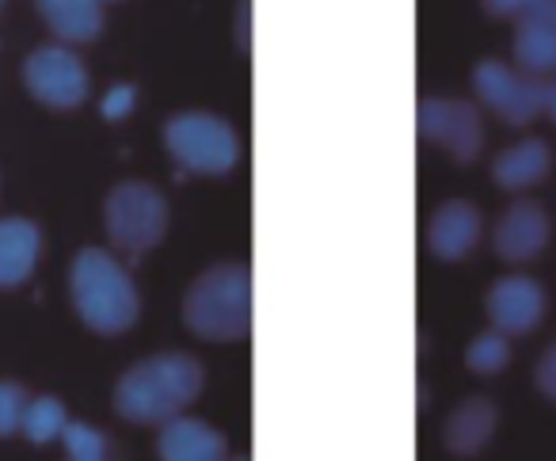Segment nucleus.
Returning <instances> with one entry per match:
<instances>
[{
    "label": "nucleus",
    "instance_id": "6e6552de",
    "mask_svg": "<svg viewBox=\"0 0 556 461\" xmlns=\"http://www.w3.org/2000/svg\"><path fill=\"white\" fill-rule=\"evenodd\" d=\"M24 85L39 103L54 111H73L88 100V70L73 50L39 47L24 62Z\"/></svg>",
    "mask_w": 556,
    "mask_h": 461
},
{
    "label": "nucleus",
    "instance_id": "2eb2a0df",
    "mask_svg": "<svg viewBox=\"0 0 556 461\" xmlns=\"http://www.w3.org/2000/svg\"><path fill=\"white\" fill-rule=\"evenodd\" d=\"M553 164L548 157V146L541 138H526V141H515L510 149H503L492 164V179L503 187V191H526V187L541 184Z\"/></svg>",
    "mask_w": 556,
    "mask_h": 461
},
{
    "label": "nucleus",
    "instance_id": "a878e982",
    "mask_svg": "<svg viewBox=\"0 0 556 461\" xmlns=\"http://www.w3.org/2000/svg\"><path fill=\"white\" fill-rule=\"evenodd\" d=\"M545 111L553 115V123H556V85H548V100H545Z\"/></svg>",
    "mask_w": 556,
    "mask_h": 461
},
{
    "label": "nucleus",
    "instance_id": "0eeeda50",
    "mask_svg": "<svg viewBox=\"0 0 556 461\" xmlns=\"http://www.w3.org/2000/svg\"><path fill=\"white\" fill-rule=\"evenodd\" d=\"M472 85H477V96L484 108H492L495 115L507 126H526L545 111L548 100V85L526 77V73H515L503 62H480L472 70Z\"/></svg>",
    "mask_w": 556,
    "mask_h": 461
},
{
    "label": "nucleus",
    "instance_id": "7ed1b4c3",
    "mask_svg": "<svg viewBox=\"0 0 556 461\" xmlns=\"http://www.w3.org/2000/svg\"><path fill=\"white\" fill-rule=\"evenodd\" d=\"M184 321L199 339L232 344L252 332V271L244 263L206 267L184 298Z\"/></svg>",
    "mask_w": 556,
    "mask_h": 461
},
{
    "label": "nucleus",
    "instance_id": "1a4fd4ad",
    "mask_svg": "<svg viewBox=\"0 0 556 461\" xmlns=\"http://www.w3.org/2000/svg\"><path fill=\"white\" fill-rule=\"evenodd\" d=\"M488 316L503 336H526L545 316V290L530 275H503L488 290Z\"/></svg>",
    "mask_w": 556,
    "mask_h": 461
},
{
    "label": "nucleus",
    "instance_id": "aec40b11",
    "mask_svg": "<svg viewBox=\"0 0 556 461\" xmlns=\"http://www.w3.org/2000/svg\"><path fill=\"white\" fill-rule=\"evenodd\" d=\"M62 443L70 461H108V438H103V431L88 427V423L70 420V427L62 431Z\"/></svg>",
    "mask_w": 556,
    "mask_h": 461
},
{
    "label": "nucleus",
    "instance_id": "f3484780",
    "mask_svg": "<svg viewBox=\"0 0 556 461\" xmlns=\"http://www.w3.org/2000/svg\"><path fill=\"white\" fill-rule=\"evenodd\" d=\"M515 58L530 77L538 73H553L556 70V32L548 27H538V24H518V35H515Z\"/></svg>",
    "mask_w": 556,
    "mask_h": 461
},
{
    "label": "nucleus",
    "instance_id": "bb28decb",
    "mask_svg": "<svg viewBox=\"0 0 556 461\" xmlns=\"http://www.w3.org/2000/svg\"><path fill=\"white\" fill-rule=\"evenodd\" d=\"M232 461H248V458H232Z\"/></svg>",
    "mask_w": 556,
    "mask_h": 461
},
{
    "label": "nucleus",
    "instance_id": "6ab92c4d",
    "mask_svg": "<svg viewBox=\"0 0 556 461\" xmlns=\"http://www.w3.org/2000/svg\"><path fill=\"white\" fill-rule=\"evenodd\" d=\"M465 362H469L472 374H500L503 366L510 362V344L503 332H484V336H477L469 344V351H465Z\"/></svg>",
    "mask_w": 556,
    "mask_h": 461
},
{
    "label": "nucleus",
    "instance_id": "ddd939ff",
    "mask_svg": "<svg viewBox=\"0 0 556 461\" xmlns=\"http://www.w3.org/2000/svg\"><path fill=\"white\" fill-rule=\"evenodd\" d=\"M42 252V229L27 217H0V286L31 278Z\"/></svg>",
    "mask_w": 556,
    "mask_h": 461
},
{
    "label": "nucleus",
    "instance_id": "9b49d317",
    "mask_svg": "<svg viewBox=\"0 0 556 461\" xmlns=\"http://www.w3.org/2000/svg\"><path fill=\"white\" fill-rule=\"evenodd\" d=\"M161 461H229V443L217 427L194 415H176L156 431Z\"/></svg>",
    "mask_w": 556,
    "mask_h": 461
},
{
    "label": "nucleus",
    "instance_id": "393cba45",
    "mask_svg": "<svg viewBox=\"0 0 556 461\" xmlns=\"http://www.w3.org/2000/svg\"><path fill=\"white\" fill-rule=\"evenodd\" d=\"M533 0H484V9L495 12V16H522Z\"/></svg>",
    "mask_w": 556,
    "mask_h": 461
},
{
    "label": "nucleus",
    "instance_id": "423d86ee",
    "mask_svg": "<svg viewBox=\"0 0 556 461\" xmlns=\"http://www.w3.org/2000/svg\"><path fill=\"white\" fill-rule=\"evenodd\" d=\"M419 138L446 149L454 161H477L484 149V119L469 100H450V96H427L416 108Z\"/></svg>",
    "mask_w": 556,
    "mask_h": 461
},
{
    "label": "nucleus",
    "instance_id": "f257e3e1",
    "mask_svg": "<svg viewBox=\"0 0 556 461\" xmlns=\"http://www.w3.org/2000/svg\"><path fill=\"white\" fill-rule=\"evenodd\" d=\"M202 385H206V370L191 354H149L118 377L115 412L130 423H141V427H161L199 400Z\"/></svg>",
    "mask_w": 556,
    "mask_h": 461
},
{
    "label": "nucleus",
    "instance_id": "39448f33",
    "mask_svg": "<svg viewBox=\"0 0 556 461\" xmlns=\"http://www.w3.org/2000/svg\"><path fill=\"white\" fill-rule=\"evenodd\" d=\"M103 225H108V237L118 252L146 256L168 233V202L153 184L126 179L103 202Z\"/></svg>",
    "mask_w": 556,
    "mask_h": 461
},
{
    "label": "nucleus",
    "instance_id": "a211bd4d",
    "mask_svg": "<svg viewBox=\"0 0 556 461\" xmlns=\"http://www.w3.org/2000/svg\"><path fill=\"white\" fill-rule=\"evenodd\" d=\"M65 427H70V412H65V404L58 397H31L27 400L20 431H24L31 443H39V446L58 443Z\"/></svg>",
    "mask_w": 556,
    "mask_h": 461
},
{
    "label": "nucleus",
    "instance_id": "20e7f679",
    "mask_svg": "<svg viewBox=\"0 0 556 461\" xmlns=\"http://www.w3.org/2000/svg\"><path fill=\"white\" fill-rule=\"evenodd\" d=\"M164 149L184 172L225 176L240 161V138L225 119L206 111H179L164 123Z\"/></svg>",
    "mask_w": 556,
    "mask_h": 461
},
{
    "label": "nucleus",
    "instance_id": "f8f14e48",
    "mask_svg": "<svg viewBox=\"0 0 556 461\" xmlns=\"http://www.w3.org/2000/svg\"><path fill=\"white\" fill-rule=\"evenodd\" d=\"M495 256L507 263H526L548 245V217L538 202H515L503 210L492 233Z\"/></svg>",
    "mask_w": 556,
    "mask_h": 461
},
{
    "label": "nucleus",
    "instance_id": "4be33fe9",
    "mask_svg": "<svg viewBox=\"0 0 556 461\" xmlns=\"http://www.w3.org/2000/svg\"><path fill=\"white\" fill-rule=\"evenodd\" d=\"M134 103H138V88H134V85H111L108 96H103V103H100V111H103V119L118 123V119L130 115Z\"/></svg>",
    "mask_w": 556,
    "mask_h": 461
},
{
    "label": "nucleus",
    "instance_id": "b1692460",
    "mask_svg": "<svg viewBox=\"0 0 556 461\" xmlns=\"http://www.w3.org/2000/svg\"><path fill=\"white\" fill-rule=\"evenodd\" d=\"M526 24H538V27H548L556 32V0H533L530 9L522 12Z\"/></svg>",
    "mask_w": 556,
    "mask_h": 461
},
{
    "label": "nucleus",
    "instance_id": "5701e85b",
    "mask_svg": "<svg viewBox=\"0 0 556 461\" xmlns=\"http://www.w3.org/2000/svg\"><path fill=\"white\" fill-rule=\"evenodd\" d=\"M538 389L545 393V397L556 400V344L548 347V351L541 354V362H538Z\"/></svg>",
    "mask_w": 556,
    "mask_h": 461
},
{
    "label": "nucleus",
    "instance_id": "f03ea898",
    "mask_svg": "<svg viewBox=\"0 0 556 461\" xmlns=\"http://www.w3.org/2000/svg\"><path fill=\"white\" fill-rule=\"evenodd\" d=\"M70 294L77 316L100 336H123L138 324L141 294L126 267L103 248H80L70 267Z\"/></svg>",
    "mask_w": 556,
    "mask_h": 461
},
{
    "label": "nucleus",
    "instance_id": "cd10ccee",
    "mask_svg": "<svg viewBox=\"0 0 556 461\" xmlns=\"http://www.w3.org/2000/svg\"><path fill=\"white\" fill-rule=\"evenodd\" d=\"M100 4H103V0H100Z\"/></svg>",
    "mask_w": 556,
    "mask_h": 461
},
{
    "label": "nucleus",
    "instance_id": "9d476101",
    "mask_svg": "<svg viewBox=\"0 0 556 461\" xmlns=\"http://www.w3.org/2000/svg\"><path fill=\"white\" fill-rule=\"evenodd\" d=\"M480 233H484L480 210L465 199H450L434 210L431 225H427V248H431V256H439L442 263H457L477 248Z\"/></svg>",
    "mask_w": 556,
    "mask_h": 461
},
{
    "label": "nucleus",
    "instance_id": "412c9836",
    "mask_svg": "<svg viewBox=\"0 0 556 461\" xmlns=\"http://www.w3.org/2000/svg\"><path fill=\"white\" fill-rule=\"evenodd\" d=\"M27 393L20 382H0V438H9L20 431L24 423V408H27Z\"/></svg>",
    "mask_w": 556,
    "mask_h": 461
},
{
    "label": "nucleus",
    "instance_id": "4468645a",
    "mask_svg": "<svg viewBox=\"0 0 556 461\" xmlns=\"http://www.w3.org/2000/svg\"><path fill=\"white\" fill-rule=\"evenodd\" d=\"M495 423H500V412H495L492 400L484 397H469L450 412L446 427H442V438H446V450L457 453V458H472L488 446V438L495 435Z\"/></svg>",
    "mask_w": 556,
    "mask_h": 461
},
{
    "label": "nucleus",
    "instance_id": "dca6fc26",
    "mask_svg": "<svg viewBox=\"0 0 556 461\" xmlns=\"http://www.w3.org/2000/svg\"><path fill=\"white\" fill-rule=\"evenodd\" d=\"M39 12L50 32L62 35L65 42H88L103 27L100 0H39Z\"/></svg>",
    "mask_w": 556,
    "mask_h": 461
}]
</instances>
